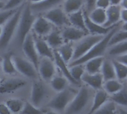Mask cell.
Wrapping results in <instances>:
<instances>
[{"mask_svg": "<svg viewBox=\"0 0 127 114\" xmlns=\"http://www.w3.org/2000/svg\"><path fill=\"white\" fill-rule=\"evenodd\" d=\"M118 30V27L116 26H113L111 30H109V32L106 34L103 39L99 41L97 43H96L91 49L90 50L86 53L83 56H82L81 58L72 61L68 66H72V65H83L84 63H86L87 61L96 58V57H100V56H103V55L104 54L105 51L106 50L107 47H108V44L109 42L110 38L112 37V36L113 35V33Z\"/></svg>", "mask_w": 127, "mask_h": 114, "instance_id": "6da1fadb", "label": "cell"}, {"mask_svg": "<svg viewBox=\"0 0 127 114\" xmlns=\"http://www.w3.org/2000/svg\"><path fill=\"white\" fill-rule=\"evenodd\" d=\"M35 19L36 17L31 10L30 5L27 4L25 6H23L16 28L17 39L19 44L22 45L25 37L30 33Z\"/></svg>", "mask_w": 127, "mask_h": 114, "instance_id": "7a4b0ae2", "label": "cell"}, {"mask_svg": "<svg viewBox=\"0 0 127 114\" xmlns=\"http://www.w3.org/2000/svg\"><path fill=\"white\" fill-rule=\"evenodd\" d=\"M23 6L24 5H22L20 7L17 8L14 14L6 22L4 27H2V32L0 36V50L6 48L13 38V34L17 28Z\"/></svg>", "mask_w": 127, "mask_h": 114, "instance_id": "3957f363", "label": "cell"}, {"mask_svg": "<svg viewBox=\"0 0 127 114\" xmlns=\"http://www.w3.org/2000/svg\"><path fill=\"white\" fill-rule=\"evenodd\" d=\"M89 100V92L87 88L82 87L71 100L65 108V114H77L86 106Z\"/></svg>", "mask_w": 127, "mask_h": 114, "instance_id": "277c9868", "label": "cell"}, {"mask_svg": "<svg viewBox=\"0 0 127 114\" xmlns=\"http://www.w3.org/2000/svg\"><path fill=\"white\" fill-rule=\"evenodd\" d=\"M104 36L102 35H90L82 39L80 43L74 49V53L72 56V61L77 60L86 53H87L90 49L99 41H100Z\"/></svg>", "mask_w": 127, "mask_h": 114, "instance_id": "5b68a950", "label": "cell"}, {"mask_svg": "<svg viewBox=\"0 0 127 114\" xmlns=\"http://www.w3.org/2000/svg\"><path fill=\"white\" fill-rule=\"evenodd\" d=\"M15 68L23 76L35 79L37 78V70L30 62L19 56H12Z\"/></svg>", "mask_w": 127, "mask_h": 114, "instance_id": "8992f818", "label": "cell"}, {"mask_svg": "<svg viewBox=\"0 0 127 114\" xmlns=\"http://www.w3.org/2000/svg\"><path fill=\"white\" fill-rule=\"evenodd\" d=\"M72 99V91L65 89L59 92L48 104V107L56 111H63Z\"/></svg>", "mask_w": 127, "mask_h": 114, "instance_id": "52a82bcc", "label": "cell"}, {"mask_svg": "<svg viewBox=\"0 0 127 114\" xmlns=\"http://www.w3.org/2000/svg\"><path fill=\"white\" fill-rule=\"evenodd\" d=\"M22 50L25 56L28 59V60L33 65L35 68L37 70L39 65V55L37 53L36 49L34 45L33 36L29 33L23 41L22 44Z\"/></svg>", "mask_w": 127, "mask_h": 114, "instance_id": "ba28073f", "label": "cell"}, {"mask_svg": "<svg viewBox=\"0 0 127 114\" xmlns=\"http://www.w3.org/2000/svg\"><path fill=\"white\" fill-rule=\"evenodd\" d=\"M44 17L53 25L58 27L69 23L67 14L64 12L63 9L59 7H54L48 10Z\"/></svg>", "mask_w": 127, "mask_h": 114, "instance_id": "9c48e42d", "label": "cell"}, {"mask_svg": "<svg viewBox=\"0 0 127 114\" xmlns=\"http://www.w3.org/2000/svg\"><path fill=\"white\" fill-rule=\"evenodd\" d=\"M37 70L43 80L49 82L55 75V65L53 60L48 58H42V60L39 62Z\"/></svg>", "mask_w": 127, "mask_h": 114, "instance_id": "30bf717a", "label": "cell"}, {"mask_svg": "<svg viewBox=\"0 0 127 114\" xmlns=\"http://www.w3.org/2000/svg\"><path fill=\"white\" fill-rule=\"evenodd\" d=\"M26 85V82L18 78L4 79L0 85V93H9L16 91Z\"/></svg>", "mask_w": 127, "mask_h": 114, "instance_id": "8fae6325", "label": "cell"}, {"mask_svg": "<svg viewBox=\"0 0 127 114\" xmlns=\"http://www.w3.org/2000/svg\"><path fill=\"white\" fill-rule=\"evenodd\" d=\"M32 28L36 35L39 36H45L50 33L53 29V24L48 22L44 16L36 18Z\"/></svg>", "mask_w": 127, "mask_h": 114, "instance_id": "7c38bea8", "label": "cell"}, {"mask_svg": "<svg viewBox=\"0 0 127 114\" xmlns=\"http://www.w3.org/2000/svg\"><path fill=\"white\" fill-rule=\"evenodd\" d=\"M121 5H110L106 9V21L103 24L105 27H112L121 20Z\"/></svg>", "mask_w": 127, "mask_h": 114, "instance_id": "4fadbf2b", "label": "cell"}, {"mask_svg": "<svg viewBox=\"0 0 127 114\" xmlns=\"http://www.w3.org/2000/svg\"><path fill=\"white\" fill-rule=\"evenodd\" d=\"M45 96V86L39 82H35L33 84L31 93V103L37 107L40 105L42 102Z\"/></svg>", "mask_w": 127, "mask_h": 114, "instance_id": "5bb4252c", "label": "cell"}, {"mask_svg": "<svg viewBox=\"0 0 127 114\" xmlns=\"http://www.w3.org/2000/svg\"><path fill=\"white\" fill-rule=\"evenodd\" d=\"M84 20H85V25L87 32L90 33L92 35H102L105 36L107 34L111 28L112 27H105L103 25H100L96 24L95 22H92L86 13H84Z\"/></svg>", "mask_w": 127, "mask_h": 114, "instance_id": "9a60e30c", "label": "cell"}, {"mask_svg": "<svg viewBox=\"0 0 127 114\" xmlns=\"http://www.w3.org/2000/svg\"><path fill=\"white\" fill-rule=\"evenodd\" d=\"M33 39L38 55L42 58H48L54 61V51L46 41L40 38H33Z\"/></svg>", "mask_w": 127, "mask_h": 114, "instance_id": "2e32d148", "label": "cell"}, {"mask_svg": "<svg viewBox=\"0 0 127 114\" xmlns=\"http://www.w3.org/2000/svg\"><path fill=\"white\" fill-rule=\"evenodd\" d=\"M88 32L74 27H67L61 33L63 39L66 42L77 41L83 39Z\"/></svg>", "mask_w": 127, "mask_h": 114, "instance_id": "e0dca14e", "label": "cell"}, {"mask_svg": "<svg viewBox=\"0 0 127 114\" xmlns=\"http://www.w3.org/2000/svg\"><path fill=\"white\" fill-rule=\"evenodd\" d=\"M81 81H83L87 85L90 86L91 88L95 90L101 89L104 82L103 76L100 73H97L95 74H89L85 73L81 78Z\"/></svg>", "mask_w": 127, "mask_h": 114, "instance_id": "ac0fdd59", "label": "cell"}, {"mask_svg": "<svg viewBox=\"0 0 127 114\" xmlns=\"http://www.w3.org/2000/svg\"><path fill=\"white\" fill-rule=\"evenodd\" d=\"M65 0H43L36 3L29 4L32 12H44L56 7L57 5L64 1Z\"/></svg>", "mask_w": 127, "mask_h": 114, "instance_id": "d6986e66", "label": "cell"}, {"mask_svg": "<svg viewBox=\"0 0 127 114\" xmlns=\"http://www.w3.org/2000/svg\"><path fill=\"white\" fill-rule=\"evenodd\" d=\"M54 61L55 65H57V67L60 70V71L64 75V76L68 79V81L71 82V83H73L74 85H79L71 77V74L69 73V68H68V66L63 60V59L60 56V54H59L57 50L54 51Z\"/></svg>", "mask_w": 127, "mask_h": 114, "instance_id": "ffe728a7", "label": "cell"}, {"mask_svg": "<svg viewBox=\"0 0 127 114\" xmlns=\"http://www.w3.org/2000/svg\"><path fill=\"white\" fill-rule=\"evenodd\" d=\"M68 19L69 23L74 27L81 29L87 32L86 25H85V20H84V13L82 9L74 12L72 13L68 14Z\"/></svg>", "mask_w": 127, "mask_h": 114, "instance_id": "44dd1931", "label": "cell"}, {"mask_svg": "<svg viewBox=\"0 0 127 114\" xmlns=\"http://www.w3.org/2000/svg\"><path fill=\"white\" fill-rule=\"evenodd\" d=\"M103 56L96 57L87 61L85 65V70H86L87 73L89 74H95L97 73H100V69L104 61Z\"/></svg>", "mask_w": 127, "mask_h": 114, "instance_id": "7402d4cb", "label": "cell"}, {"mask_svg": "<svg viewBox=\"0 0 127 114\" xmlns=\"http://www.w3.org/2000/svg\"><path fill=\"white\" fill-rule=\"evenodd\" d=\"M107 101H108L107 93L105 91H103L100 89L97 90V91L95 93V95L94 96L92 107L91 108V110L88 114H92L94 112H95L101 106H103Z\"/></svg>", "mask_w": 127, "mask_h": 114, "instance_id": "603a6c76", "label": "cell"}, {"mask_svg": "<svg viewBox=\"0 0 127 114\" xmlns=\"http://www.w3.org/2000/svg\"><path fill=\"white\" fill-rule=\"evenodd\" d=\"M88 16L92 22H95L97 24L103 26L106 21V9L95 7L89 13H88Z\"/></svg>", "mask_w": 127, "mask_h": 114, "instance_id": "cb8c5ba5", "label": "cell"}, {"mask_svg": "<svg viewBox=\"0 0 127 114\" xmlns=\"http://www.w3.org/2000/svg\"><path fill=\"white\" fill-rule=\"evenodd\" d=\"M100 72L104 82L116 79V75L113 65L112 62H110L109 60L104 59L100 69Z\"/></svg>", "mask_w": 127, "mask_h": 114, "instance_id": "d4e9b609", "label": "cell"}, {"mask_svg": "<svg viewBox=\"0 0 127 114\" xmlns=\"http://www.w3.org/2000/svg\"><path fill=\"white\" fill-rule=\"evenodd\" d=\"M45 41L51 48H57L63 45L64 40L61 33L58 30H52L50 33L47 35Z\"/></svg>", "mask_w": 127, "mask_h": 114, "instance_id": "484cf974", "label": "cell"}, {"mask_svg": "<svg viewBox=\"0 0 127 114\" xmlns=\"http://www.w3.org/2000/svg\"><path fill=\"white\" fill-rule=\"evenodd\" d=\"M85 0H65L63 10L66 14H70L81 9Z\"/></svg>", "mask_w": 127, "mask_h": 114, "instance_id": "4316f807", "label": "cell"}, {"mask_svg": "<svg viewBox=\"0 0 127 114\" xmlns=\"http://www.w3.org/2000/svg\"><path fill=\"white\" fill-rule=\"evenodd\" d=\"M104 91L107 93V94L112 95L120 91L123 88V84L118 79H111L104 82Z\"/></svg>", "mask_w": 127, "mask_h": 114, "instance_id": "83f0119b", "label": "cell"}, {"mask_svg": "<svg viewBox=\"0 0 127 114\" xmlns=\"http://www.w3.org/2000/svg\"><path fill=\"white\" fill-rule=\"evenodd\" d=\"M60 56L63 59V60L66 63H69L71 60H72V56L74 53V47L70 43H67L65 45H62L60 47L59 50H57Z\"/></svg>", "mask_w": 127, "mask_h": 114, "instance_id": "f1b7e54d", "label": "cell"}, {"mask_svg": "<svg viewBox=\"0 0 127 114\" xmlns=\"http://www.w3.org/2000/svg\"><path fill=\"white\" fill-rule=\"evenodd\" d=\"M12 54L8 53L5 55L2 59L1 62V68L4 73L6 74H13L16 73V70L15 68L13 59H12Z\"/></svg>", "mask_w": 127, "mask_h": 114, "instance_id": "f546056e", "label": "cell"}, {"mask_svg": "<svg viewBox=\"0 0 127 114\" xmlns=\"http://www.w3.org/2000/svg\"><path fill=\"white\" fill-rule=\"evenodd\" d=\"M68 85V79L63 76H54L51 80V88L57 92L63 91L66 88Z\"/></svg>", "mask_w": 127, "mask_h": 114, "instance_id": "4dcf8cb0", "label": "cell"}, {"mask_svg": "<svg viewBox=\"0 0 127 114\" xmlns=\"http://www.w3.org/2000/svg\"><path fill=\"white\" fill-rule=\"evenodd\" d=\"M112 63L113 65L116 78L118 79V80H124L127 77V65L118 62L115 59L112 60Z\"/></svg>", "mask_w": 127, "mask_h": 114, "instance_id": "1f68e13d", "label": "cell"}, {"mask_svg": "<svg viewBox=\"0 0 127 114\" xmlns=\"http://www.w3.org/2000/svg\"><path fill=\"white\" fill-rule=\"evenodd\" d=\"M112 100L115 104H118L122 107H127V91L124 87L120 91L112 95Z\"/></svg>", "mask_w": 127, "mask_h": 114, "instance_id": "d6a6232c", "label": "cell"}, {"mask_svg": "<svg viewBox=\"0 0 127 114\" xmlns=\"http://www.w3.org/2000/svg\"><path fill=\"white\" fill-rule=\"evenodd\" d=\"M5 105L8 108L11 114H18L20 113L23 108L24 103L21 99L12 98L6 101Z\"/></svg>", "mask_w": 127, "mask_h": 114, "instance_id": "836d02e7", "label": "cell"}, {"mask_svg": "<svg viewBox=\"0 0 127 114\" xmlns=\"http://www.w3.org/2000/svg\"><path fill=\"white\" fill-rule=\"evenodd\" d=\"M127 30H117L113 35L112 36V37L109 39V44H108V47H111L115 45H117L118 43H121L122 42L127 41Z\"/></svg>", "mask_w": 127, "mask_h": 114, "instance_id": "e575fe53", "label": "cell"}, {"mask_svg": "<svg viewBox=\"0 0 127 114\" xmlns=\"http://www.w3.org/2000/svg\"><path fill=\"white\" fill-rule=\"evenodd\" d=\"M68 68H69V73H70L71 77L74 79V80L77 83L80 84V82L81 81V78L86 71L83 65H72Z\"/></svg>", "mask_w": 127, "mask_h": 114, "instance_id": "d590c367", "label": "cell"}, {"mask_svg": "<svg viewBox=\"0 0 127 114\" xmlns=\"http://www.w3.org/2000/svg\"><path fill=\"white\" fill-rule=\"evenodd\" d=\"M92 114H117V108L112 101H107Z\"/></svg>", "mask_w": 127, "mask_h": 114, "instance_id": "8d00e7d4", "label": "cell"}, {"mask_svg": "<svg viewBox=\"0 0 127 114\" xmlns=\"http://www.w3.org/2000/svg\"><path fill=\"white\" fill-rule=\"evenodd\" d=\"M127 52V41L122 42L113 46H111V48L109 50V54L111 56H120L126 54Z\"/></svg>", "mask_w": 127, "mask_h": 114, "instance_id": "74e56055", "label": "cell"}, {"mask_svg": "<svg viewBox=\"0 0 127 114\" xmlns=\"http://www.w3.org/2000/svg\"><path fill=\"white\" fill-rule=\"evenodd\" d=\"M20 114H43V112L37 107L33 105L31 102H26L24 104Z\"/></svg>", "mask_w": 127, "mask_h": 114, "instance_id": "f35d334b", "label": "cell"}, {"mask_svg": "<svg viewBox=\"0 0 127 114\" xmlns=\"http://www.w3.org/2000/svg\"><path fill=\"white\" fill-rule=\"evenodd\" d=\"M17 9H8L0 11V25L5 24L6 22L14 14Z\"/></svg>", "mask_w": 127, "mask_h": 114, "instance_id": "ab89813d", "label": "cell"}, {"mask_svg": "<svg viewBox=\"0 0 127 114\" xmlns=\"http://www.w3.org/2000/svg\"><path fill=\"white\" fill-rule=\"evenodd\" d=\"M23 0H8L7 3H5L4 5V10L8 9H16V7L20 5V4L22 3Z\"/></svg>", "mask_w": 127, "mask_h": 114, "instance_id": "60d3db41", "label": "cell"}, {"mask_svg": "<svg viewBox=\"0 0 127 114\" xmlns=\"http://www.w3.org/2000/svg\"><path fill=\"white\" fill-rule=\"evenodd\" d=\"M110 5V0H96L95 7L106 9Z\"/></svg>", "mask_w": 127, "mask_h": 114, "instance_id": "b9f144b4", "label": "cell"}, {"mask_svg": "<svg viewBox=\"0 0 127 114\" xmlns=\"http://www.w3.org/2000/svg\"><path fill=\"white\" fill-rule=\"evenodd\" d=\"M85 1H86V13L88 14L95 7L96 0H85Z\"/></svg>", "mask_w": 127, "mask_h": 114, "instance_id": "7bdbcfd3", "label": "cell"}, {"mask_svg": "<svg viewBox=\"0 0 127 114\" xmlns=\"http://www.w3.org/2000/svg\"><path fill=\"white\" fill-rule=\"evenodd\" d=\"M116 61H118L120 63H122L124 65H127V54H123V55H120L118 56V57L115 59Z\"/></svg>", "mask_w": 127, "mask_h": 114, "instance_id": "ee69618b", "label": "cell"}, {"mask_svg": "<svg viewBox=\"0 0 127 114\" xmlns=\"http://www.w3.org/2000/svg\"><path fill=\"white\" fill-rule=\"evenodd\" d=\"M10 111L5 105V103L0 104V114H10Z\"/></svg>", "mask_w": 127, "mask_h": 114, "instance_id": "f6af8a7d", "label": "cell"}, {"mask_svg": "<svg viewBox=\"0 0 127 114\" xmlns=\"http://www.w3.org/2000/svg\"><path fill=\"white\" fill-rule=\"evenodd\" d=\"M121 20L124 23L127 22V9L122 8L121 10Z\"/></svg>", "mask_w": 127, "mask_h": 114, "instance_id": "bcb514c9", "label": "cell"}, {"mask_svg": "<svg viewBox=\"0 0 127 114\" xmlns=\"http://www.w3.org/2000/svg\"><path fill=\"white\" fill-rule=\"evenodd\" d=\"M122 0H110L111 5H120Z\"/></svg>", "mask_w": 127, "mask_h": 114, "instance_id": "7dc6e473", "label": "cell"}, {"mask_svg": "<svg viewBox=\"0 0 127 114\" xmlns=\"http://www.w3.org/2000/svg\"><path fill=\"white\" fill-rule=\"evenodd\" d=\"M117 114H127V111L124 108H119L117 111Z\"/></svg>", "mask_w": 127, "mask_h": 114, "instance_id": "c3c4849f", "label": "cell"}, {"mask_svg": "<svg viewBox=\"0 0 127 114\" xmlns=\"http://www.w3.org/2000/svg\"><path fill=\"white\" fill-rule=\"evenodd\" d=\"M4 5H5V3L0 1V10L1 9H4Z\"/></svg>", "mask_w": 127, "mask_h": 114, "instance_id": "681fc988", "label": "cell"}, {"mask_svg": "<svg viewBox=\"0 0 127 114\" xmlns=\"http://www.w3.org/2000/svg\"><path fill=\"white\" fill-rule=\"evenodd\" d=\"M42 1H43V0H29V1L31 3H36V2H39Z\"/></svg>", "mask_w": 127, "mask_h": 114, "instance_id": "f907efd6", "label": "cell"}, {"mask_svg": "<svg viewBox=\"0 0 127 114\" xmlns=\"http://www.w3.org/2000/svg\"><path fill=\"white\" fill-rule=\"evenodd\" d=\"M46 114H59L57 112H56V111H48V112H47Z\"/></svg>", "mask_w": 127, "mask_h": 114, "instance_id": "816d5d0a", "label": "cell"}, {"mask_svg": "<svg viewBox=\"0 0 127 114\" xmlns=\"http://www.w3.org/2000/svg\"><path fill=\"white\" fill-rule=\"evenodd\" d=\"M1 32H2V27H1V26L0 25V36H1Z\"/></svg>", "mask_w": 127, "mask_h": 114, "instance_id": "f5cc1de1", "label": "cell"}]
</instances>
